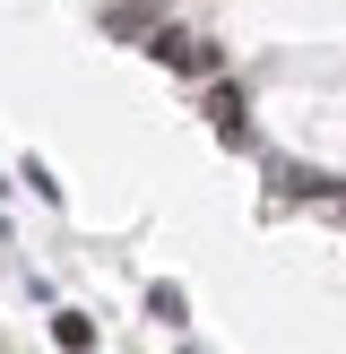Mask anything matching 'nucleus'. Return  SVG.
<instances>
[{
	"instance_id": "1",
	"label": "nucleus",
	"mask_w": 346,
	"mask_h": 354,
	"mask_svg": "<svg viewBox=\"0 0 346 354\" xmlns=\"http://www.w3.org/2000/svg\"><path fill=\"white\" fill-rule=\"evenodd\" d=\"M147 52H156V61H165V69H217V44H190V35H147Z\"/></svg>"
},
{
	"instance_id": "2",
	"label": "nucleus",
	"mask_w": 346,
	"mask_h": 354,
	"mask_svg": "<svg viewBox=\"0 0 346 354\" xmlns=\"http://www.w3.org/2000/svg\"><path fill=\"white\" fill-rule=\"evenodd\" d=\"M208 121H217V138H234V147H242V130H251V113H242L234 86H217V95H208Z\"/></svg>"
},
{
	"instance_id": "5",
	"label": "nucleus",
	"mask_w": 346,
	"mask_h": 354,
	"mask_svg": "<svg viewBox=\"0 0 346 354\" xmlns=\"http://www.w3.org/2000/svg\"><path fill=\"white\" fill-rule=\"evenodd\" d=\"M320 199H329V207H338V216H346V190H320Z\"/></svg>"
},
{
	"instance_id": "4",
	"label": "nucleus",
	"mask_w": 346,
	"mask_h": 354,
	"mask_svg": "<svg viewBox=\"0 0 346 354\" xmlns=\"http://www.w3.org/2000/svg\"><path fill=\"white\" fill-rule=\"evenodd\" d=\"M147 311H156V320H165V328H182V320H190V303H182V294H173V286H156V294H147Z\"/></svg>"
},
{
	"instance_id": "3",
	"label": "nucleus",
	"mask_w": 346,
	"mask_h": 354,
	"mask_svg": "<svg viewBox=\"0 0 346 354\" xmlns=\"http://www.w3.org/2000/svg\"><path fill=\"white\" fill-rule=\"evenodd\" d=\"M52 337H61L69 354H86V346H95V320H86V311H61V320H52Z\"/></svg>"
}]
</instances>
